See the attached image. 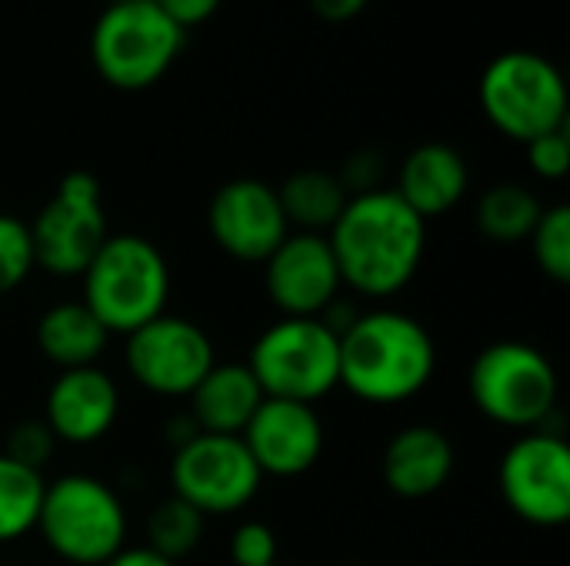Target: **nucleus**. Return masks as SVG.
I'll list each match as a JSON object with an SVG mask.
<instances>
[{
  "label": "nucleus",
  "mask_w": 570,
  "mask_h": 566,
  "mask_svg": "<svg viewBox=\"0 0 570 566\" xmlns=\"http://www.w3.org/2000/svg\"><path fill=\"white\" fill-rule=\"evenodd\" d=\"M184 33L190 30V27H200V23H207L217 10H220V3L224 0H154Z\"/></svg>",
  "instance_id": "30"
},
{
  "label": "nucleus",
  "mask_w": 570,
  "mask_h": 566,
  "mask_svg": "<svg viewBox=\"0 0 570 566\" xmlns=\"http://www.w3.org/2000/svg\"><path fill=\"white\" fill-rule=\"evenodd\" d=\"M528 147V163L541 180H564L570 170V137L568 127L541 133L524 143Z\"/></svg>",
  "instance_id": "29"
},
{
  "label": "nucleus",
  "mask_w": 570,
  "mask_h": 566,
  "mask_svg": "<svg viewBox=\"0 0 570 566\" xmlns=\"http://www.w3.org/2000/svg\"><path fill=\"white\" fill-rule=\"evenodd\" d=\"M337 337L341 387L364 404H404L417 397L438 370L434 337L421 320L401 310L357 314Z\"/></svg>",
  "instance_id": "2"
},
{
  "label": "nucleus",
  "mask_w": 570,
  "mask_h": 566,
  "mask_svg": "<svg viewBox=\"0 0 570 566\" xmlns=\"http://www.w3.org/2000/svg\"><path fill=\"white\" fill-rule=\"evenodd\" d=\"M277 534L261 524V520H247L234 530L230 537V560L234 566H277Z\"/></svg>",
  "instance_id": "28"
},
{
  "label": "nucleus",
  "mask_w": 570,
  "mask_h": 566,
  "mask_svg": "<svg viewBox=\"0 0 570 566\" xmlns=\"http://www.w3.org/2000/svg\"><path fill=\"white\" fill-rule=\"evenodd\" d=\"M371 0H311V10L324 20V23H347L354 17H361L367 10Z\"/></svg>",
  "instance_id": "31"
},
{
  "label": "nucleus",
  "mask_w": 570,
  "mask_h": 566,
  "mask_svg": "<svg viewBox=\"0 0 570 566\" xmlns=\"http://www.w3.org/2000/svg\"><path fill=\"white\" fill-rule=\"evenodd\" d=\"M124 364L144 390L157 397H190V390L217 360L204 327L187 317L160 314L157 320L127 334Z\"/></svg>",
  "instance_id": "12"
},
{
  "label": "nucleus",
  "mask_w": 570,
  "mask_h": 566,
  "mask_svg": "<svg viewBox=\"0 0 570 566\" xmlns=\"http://www.w3.org/2000/svg\"><path fill=\"white\" fill-rule=\"evenodd\" d=\"M174 497L187 500L204 517H224L244 510L264 484L250 450L240 437L197 434L170 457Z\"/></svg>",
  "instance_id": "10"
},
{
  "label": "nucleus",
  "mask_w": 570,
  "mask_h": 566,
  "mask_svg": "<svg viewBox=\"0 0 570 566\" xmlns=\"http://www.w3.org/2000/svg\"><path fill=\"white\" fill-rule=\"evenodd\" d=\"M207 230L227 257L240 264H264L284 244L291 224L277 200V187L237 177L210 197Z\"/></svg>",
  "instance_id": "13"
},
{
  "label": "nucleus",
  "mask_w": 570,
  "mask_h": 566,
  "mask_svg": "<svg viewBox=\"0 0 570 566\" xmlns=\"http://www.w3.org/2000/svg\"><path fill=\"white\" fill-rule=\"evenodd\" d=\"M83 304L107 334H134L167 314L170 267L157 244L140 234H110L83 270Z\"/></svg>",
  "instance_id": "3"
},
{
  "label": "nucleus",
  "mask_w": 570,
  "mask_h": 566,
  "mask_svg": "<svg viewBox=\"0 0 570 566\" xmlns=\"http://www.w3.org/2000/svg\"><path fill=\"white\" fill-rule=\"evenodd\" d=\"M100 566H177V564H170L167 557L154 554L150 547H124L120 554H114L107 564H100Z\"/></svg>",
  "instance_id": "32"
},
{
  "label": "nucleus",
  "mask_w": 570,
  "mask_h": 566,
  "mask_svg": "<svg viewBox=\"0 0 570 566\" xmlns=\"http://www.w3.org/2000/svg\"><path fill=\"white\" fill-rule=\"evenodd\" d=\"M341 337L321 317H281L250 347L247 367L264 397L317 404L341 387Z\"/></svg>",
  "instance_id": "7"
},
{
  "label": "nucleus",
  "mask_w": 570,
  "mask_h": 566,
  "mask_svg": "<svg viewBox=\"0 0 570 566\" xmlns=\"http://www.w3.org/2000/svg\"><path fill=\"white\" fill-rule=\"evenodd\" d=\"M43 487L40 470L0 454V544H13L37 530Z\"/></svg>",
  "instance_id": "23"
},
{
  "label": "nucleus",
  "mask_w": 570,
  "mask_h": 566,
  "mask_svg": "<svg viewBox=\"0 0 570 566\" xmlns=\"http://www.w3.org/2000/svg\"><path fill=\"white\" fill-rule=\"evenodd\" d=\"M341 270L324 234L294 230L264 260V290L284 317H324L341 294Z\"/></svg>",
  "instance_id": "14"
},
{
  "label": "nucleus",
  "mask_w": 570,
  "mask_h": 566,
  "mask_svg": "<svg viewBox=\"0 0 570 566\" xmlns=\"http://www.w3.org/2000/svg\"><path fill=\"white\" fill-rule=\"evenodd\" d=\"M204 520L207 517L200 510H194L187 500L170 494L167 500H160L150 510V517H147V544L144 547H150L154 554L177 564V560H184L187 554L197 550V544L204 537Z\"/></svg>",
  "instance_id": "24"
},
{
  "label": "nucleus",
  "mask_w": 570,
  "mask_h": 566,
  "mask_svg": "<svg viewBox=\"0 0 570 566\" xmlns=\"http://www.w3.org/2000/svg\"><path fill=\"white\" fill-rule=\"evenodd\" d=\"M468 183H471V170H468V160L461 157V150L451 143L431 140V143L414 147L404 157V163L397 170L394 193L421 220H431V217L454 210L464 200Z\"/></svg>",
  "instance_id": "18"
},
{
  "label": "nucleus",
  "mask_w": 570,
  "mask_h": 566,
  "mask_svg": "<svg viewBox=\"0 0 570 566\" xmlns=\"http://www.w3.org/2000/svg\"><path fill=\"white\" fill-rule=\"evenodd\" d=\"M53 447H57V437L50 434V427H47L43 420H20L17 427H10V434H7V450H3V454H7L10 460L23 464V467L40 470V467L50 460Z\"/></svg>",
  "instance_id": "27"
},
{
  "label": "nucleus",
  "mask_w": 570,
  "mask_h": 566,
  "mask_svg": "<svg viewBox=\"0 0 570 566\" xmlns=\"http://www.w3.org/2000/svg\"><path fill=\"white\" fill-rule=\"evenodd\" d=\"M33 337L40 354L60 370L94 367L110 340L107 327L90 314L83 300H63L47 307L37 320Z\"/></svg>",
  "instance_id": "20"
},
{
  "label": "nucleus",
  "mask_w": 570,
  "mask_h": 566,
  "mask_svg": "<svg viewBox=\"0 0 570 566\" xmlns=\"http://www.w3.org/2000/svg\"><path fill=\"white\" fill-rule=\"evenodd\" d=\"M264 400L267 397L247 364H214L190 390L187 417L200 434L240 437Z\"/></svg>",
  "instance_id": "19"
},
{
  "label": "nucleus",
  "mask_w": 570,
  "mask_h": 566,
  "mask_svg": "<svg viewBox=\"0 0 570 566\" xmlns=\"http://www.w3.org/2000/svg\"><path fill=\"white\" fill-rule=\"evenodd\" d=\"M541 214H544V207L531 187L498 183V187L481 193L478 210H474V224H478L484 240L518 244V240H528L534 234Z\"/></svg>",
  "instance_id": "22"
},
{
  "label": "nucleus",
  "mask_w": 570,
  "mask_h": 566,
  "mask_svg": "<svg viewBox=\"0 0 570 566\" xmlns=\"http://www.w3.org/2000/svg\"><path fill=\"white\" fill-rule=\"evenodd\" d=\"M478 100L491 127L521 143L568 127L564 77L534 50H508L494 57L481 73Z\"/></svg>",
  "instance_id": "8"
},
{
  "label": "nucleus",
  "mask_w": 570,
  "mask_h": 566,
  "mask_svg": "<svg viewBox=\"0 0 570 566\" xmlns=\"http://www.w3.org/2000/svg\"><path fill=\"white\" fill-rule=\"evenodd\" d=\"M37 534L63 564L100 566L127 547V510L100 477L63 474L43 487Z\"/></svg>",
  "instance_id": "4"
},
{
  "label": "nucleus",
  "mask_w": 570,
  "mask_h": 566,
  "mask_svg": "<svg viewBox=\"0 0 570 566\" xmlns=\"http://www.w3.org/2000/svg\"><path fill=\"white\" fill-rule=\"evenodd\" d=\"M324 237L334 250L344 287L361 297H394L421 270L428 220H421L394 187H377L351 197Z\"/></svg>",
  "instance_id": "1"
},
{
  "label": "nucleus",
  "mask_w": 570,
  "mask_h": 566,
  "mask_svg": "<svg viewBox=\"0 0 570 566\" xmlns=\"http://www.w3.org/2000/svg\"><path fill=\"white\" fill-rule=\"evenodd\" d=\"M468 394L488 420L528 434L551 420L561 384L544 350L524 340H498L474 357Z\"/></svg>",
  "instance_id": "5"
},
{
  "label": "nucleus",
  "mask_w": 570,
  "mask_h": 566,
  "mask_svg": "<svg viewBox=\"0 0 570 566\" xmlns=\"http://www.w3.org/2000/svg\"><path fill=\"white\" fill-rule=\"evenodd\" d=\"M187 33L154 3H107L90 30L97 73L117 90L154 87L180 57Z\"/></svg>",
  "instance_id": "6"
},
{
  "label": "nucleus",
  "mask_w": 570,
  "mask_h": 566,
  "mask_svg": "<svg viewBox=\"0 0 570 566\" xmlns=\"http://www.w3.org/2000/svg\"><path fill=\"white\" fill-rule=\"evenodd\" d=\"M264 477H301L324 454V424L311 404L267 397L240 434Z\"/></svg>",
  "instance_id": "15"
},
{
  "label": "nucleus",
  "mask_w": 570,
  "mask_h": 566,
  "mask_svg": "<svg viewBox=\"0 0 570 566\" xmlns=\"http://www.w3.org/2000/svg\"><path fill=\"white\" fill-rule=\"evenodd\" d=\"M508 510L531 527H564L570 520V447L551 430L521 434L498 470Z\"/></svg>",
  "instance_id": "11"
},
{
  "label": "nucleus",
  "mask_w": 570,
  "mask_h": 566,
  "mask_svg": "<svg viewBox=\"0 0 570 566\" xmlns=\"http://www.w3.org/2000/svg\"><path fill=\"white\" fill-rule=\"evenodd\" d=\"M117 417H120V390L114 377L94 364V367L60 370V377L47 390L40 420L50 427L57 444L87 447L107 437Z\"/></svg>",
  "instance_id": "16"
},
{
  "label": "nucleus",
  "mask_w": 570,
  "mask_h": 566,
  "mask_svg": "<svg viewBox=\"0 0 570 566\" xmlns=\"http://www.w3.org/2000/svg\"><path fill=\"white\" fill-rule=\"evenodd\" d=\"M107 237L100 183L87 170L60 177L53 197L30 224L33 260L50 277H83Z\"/></svg>",
  "instance_id": "9"
},
{
  "label": "nucleus",
  "mask_w": 570,
  "mask_h": 566,
  "mask_svg": "<svg viewBox=\"0 0 570 566\" xmlns=\"http://www.w3.org/2000/svg\"><path fill=\"white\" fill-rule=\"evenodd\" d=\"M107 3H134V0H107Z\"/></svg>",
  "instance_id": "33"
},
{
  "label": "nucleus",
  "mask_w": 570,
  "mask_h": 566,
  "mask_svg": "<svg viewBox=\"0 0 570 566\" xmlns=\"http://www.w3.org/2000/svg\"><path fill=\"white\" fill-rule=\"evenodd\" d=\"M454 474V444L431 424L397 430L381 454L384 487L404 500H424L448 487Z\"/></svg>",
  "instance_id": "17"
},
{
  "label": "nucleus",
  "mask_w": 570,
  "mask_h": 566,
  "mask_svg": "<svg viewBox=\"0 0 570 566\" xmlns=\"http://www.w3.org/2000/svg\"><path fill=\"white\" fill-rule=\"evenodd\" d=\"M33 270H37V260H33L30 224L10 214H0V297L17 290Z\"/></svg>",
  "instance_id": "26"
},
{
  "label": "nucleus",
  "mask_w": 570,
  "mask_h": 566,
  "mask_svg": "<svg viewBox=\"0 0 570 566\" xmlns=\"http://www.w3.org/2000/svg\"><path fill=\"white\" fill-rule=\"evenodd\" d=\"M277 200L291 227L304 234H327L344 214L351 193L337 173L327 170H297L277 187Z\"/></svg>",
  "instance_id": "21"
},
{
  "label": "nucleus",
  "mask_w": 570,
  "mask_h": 566,
  "mask_svg": "<svg viewBox=\"0 0 570 566\" xmlns=\"http://www.w3.org/2000/svg\"><path fill=\"white\" fill-rule=\"evenodd\" d=\"M531 254L538 270L554 280V284H570V207L554 203L544 207L534 234L528 237Z\"/></svg>",
  "instance_id": "25"
}]
</instances>
